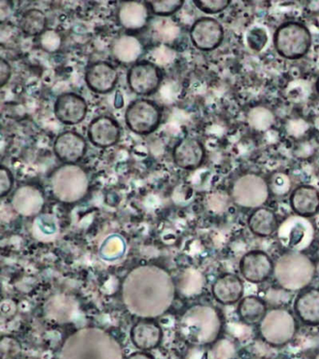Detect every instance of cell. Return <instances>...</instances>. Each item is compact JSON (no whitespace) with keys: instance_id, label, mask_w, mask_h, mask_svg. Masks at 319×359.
Listing matches in <instances>:
<instances>
[{"instance_id":"23","label":"cell","mask_w":319,"mask_h":359,"mask_svg":"<svg viewBox=\"0 0 319 359\" xmlns=\"http://www.w3.org/2000/svg\"><path fill=\"white\" fill-rule=\"evenodd\" d=\"M161 327L156 323L144 320L134 325L130 331L134 346L142 351H150L158 347L162 341Z\"/></svg>"},{"instance_id":"2","label":"cell","mask_w":319,"mask_h":359,"mask_svg":"<svg viewBox=\"0 0 319 359\" xmlns=\"http://www.w3.org/2000/svg\"><path fill=\"white\" fill-rule=\"evenodd\" d=\"M60 359H124V353L119 341L107 331L86 327L64 341Z\"/></svg>"},{"instance_id":"11","label":"cell","mask_w":319,"mask_h":359,"mask_svg":"<svg viewBox=\"0 0 319 359\" xmlns=\"http://www.w3.org/2000/svg\"><path fill=\"white\" fill-rule=\"evenodd\" d=\"M225 38L223 25L212 17L198 19L190 28V39L197 49L210 52L219 47Z\"/></svg>"},{"instance_id":"17","label":"cell","mask_w":319,"mask_h":359,"mask_svg":"<svg viewBox=\"0 0 319 359\" xmlns=\"http://www.w3.org/2000/svg\"><path fill=\"white\" fill-rule=\"evenodd\" d=\"M205 154V148L200 140L195 137H186L173 149L172 158L177 167L193 170L201 167Z\"/></svg>"},{"instance_id":"6","label":"cell","mask_w":319,"mask_h":359,"mask_svg":"<svg viewBox=\"0 0 319 359\" xmlns=\"http://www.w3.org/2000/svg\"><path fill=\"white\" fill-rule=\"evenodd\" d=\"M273 44L280 56L288 60H297L309 52L312 46V35L304 24L287 22L277 28Z\"/></svg>"},{"instance_id":"37","label":"cell","mask_w":319,"mask_h":359,"mask_svg":"<svg viewBox=\"0 0 319 359\" xmlns=\"http://www.w3.org/2000/svg\"><path fill=\"white\" fill-rule=\"evenodd\" d=\"M13 187V177L9 168L1 165L0 168V196H7L12 191Z\"/></svg>"},{"instance_id":"20","label":"cell","mask_w":319,"mask_h":359,"mask_svg":"<svg viewBox=\"0 0 319 359\" xmlns=\"http://www.w3.org/2000/svg\"><path fill=\"white\" fill-rule=\"evenodd\" d=\"M150 13L147 2H123L117 11V20L125 29L139 31L147 27Z\"/></svg>"},{"instance_id":"22","label":"cell","mask_w":319,"mask_h":359,"mask_svg":"<svg viewBox=\"0 0 319 359\" xmlns=\"http://www.w3.org/2000/svg\"><path fill=\"white\" fill-rule=\"evenodd\" d=\"M290 206L299 217H312L319 212V192L311 185L297 187L290 195Z\"/></svg>"},{"instance_id":"16","label":"cell","mask_w":319,"mask_h":359,"mask_svg":"<svg viewBox=\"0 0 319 359\" xmlns=\"http://www.w3.org/2000/svg\"><path fill=\"white\" fill-rule=\"evenodd\" d=\"M88 140L96 147L109 148L116 144L121 137V129L114 118L102 115L89 123Z\"/></svg>"},{"instance_id":"32","label":"cell","mask_w":319,"mask_h":359,"mask_svg":"<svg viewBox=\"0 0 319 359\" xmlns=\"http://www.w3.org/2000/svg\"><path fill=\"white\" fill-rule=\"evenodd\" d=\"M248 121L250 126L257 130H266L270 128L274 122L273 114L268 109L263 107H257L252 109L248 114Z\"/></svg>"},{"instance_id":"27","label":"cell","mask_w":319,"mask_h":359,"mask_svg":"<svg viewBox=\"0 0 319 359\" xmlns=\"http://www.w3.org/2000/svg\"><path fill=\"white\" fill-rule=\"evenodd\" d=\"M247 224L250 231L259 237H270L278 227L276 213L267 208H259L249 215Z\"/></svg>"},{"instance_id":"19","label":"cell","mask_w":319,"mask_h":359,"mask_svg":"<svg viewBox=\"0 0 319 359\" xmlns=\"http://www.w3.org/2000/svg\"><path fill=\"white\" fill-rule=\"evenodd\" d=\"M215 300L222 305H233L243 299L245 285L242 279L233 273H226L218 277L212 286Z\"/></svg>"},{"instance_id":"3","label":"cell","mask_w":319,"mask_h":359,"mask_svg":"<svg viewBox=\"0 0 319 359\" xmlns=\"http://www.w3.org/2000/svg\"><path fill=\"white\" fill-rule=\"evenodd\" d=\"M219 313L211 306L195 305L182 316L179 330L190 344L204 346L215 344L222 331Z\"/></svg>"},{"instance_id":"14","label":"cell","mask_w":319,"mask_h":359,"mask_svg":"<svg viewBox=\"0 0 319 359\" xmlns=\"http://www.w3.org/2000/svg\"><path fill=\"white\" fill-rule=\"evenodd\" d=\"M88 143L85 137L74 131L58 135L54 143L55 156L64 164H77L85 157Z\"/></svg>"},{"instance_id":"5","label":"cell","mask_w":319,"mask_h":359,"mask_svg":"<svg viewBox=\"0 0 319 359\" xmlns=\"http://www.w3.org/2000/svg\"><path fill=\"white\" fill-rule=\"evenodd\" d=\"M89 177L85 168L77 164H64L55 168L50 177L53 195L64 203L82 201L89 189Z\"/></svg>"},{"instance_id":"29","label":"cell","mask_w":319,"mask_h":359,"mask_svg":"<svg viewBox=\"0 0 319 359\" xmlns=\"http://www.w3.org/2000/svg\"><path fill=\"white\" fill-rule=\"evenodd\" d=\"M127 251V243L124 238L120 235L109 236L103 241L100 248V257L108 262H114L120 259Z\"/></svg>"},{"instance_id":"28","label":"cell","mask_w":319,"mask_h":359,"mask_svg":"<svg viewBox=\"0 0 319 359\" xmlns=\"http://www.w3.org/2000/svg\"><path fill=\"white\" fill-rule=\"evenodd\" d=\"M19 27L27 36H41L46 31L47 18L46 14L38 8H30L22 15Z\"/></svg>"},{"instance_id":"7","label":"cell","mask_w":319,"mask_h":359,"mask_svg":"<svg viewBox=\"0 0 319 359\" xmlns=\"http://www.w3.org/2000/svg\"><path fill=\"white\" fill-rule=\"evenodd\" d=\"M262 339L273 346H283L294 338L297 332L295 316L285 309L269 311L259 324Z\"/></svg>"},{"instance_id":"18","label":"cell","mask_w":319,"mask_h":359,"mask_svg":"<svg viewBox=\"0 0 319 359\" xmlns=\"http://www.w3.org/2000/svg\"><path fill=\"white\" fill-rule=\"evenodd\" d=\"M43 192L33 185L18 187L12 196V206L22 216L30 217L41 212L44 206Z\"/></svg>"},{"instance_id":"15","label":"cell","mask_w":319,"mask_h":359,"mask_svg":"<svg viewBox=\"0 0 319 359\" xmlns=\"http://www.w3.org/2000/svg\"><path fill=\"white\" fill-rule=\"evenodd\" d=\"M118 78L116 67L105 61L95 62L86 72V83L88 88L97 94H108L113 91Z\"/></svg>"},{"instance_id":"35","label":"cell","mask_w":319,"mask_h":359,"mask_svg":"<svg viewBox=\"0 0 319 359\" xmlns=\"http://www.w3.org/2000/svg\"><path fill=\"white\" fill-rule=\"evenodd\" d=\"M41 45L47 52L54 53L61 46V36L55 30H46L41 36Z\"/></svg>"},{"instance_id":"31","label":"cell","mask_w":319,"mask_h":359,"mask_svg":"<svg viewBox=\"0 0 319 359\" xmlns=\"http://www.w3.org/2000/svg\"><path fill=\"white\" fill-rule=\"evenodd\" d=\"M151 13L161 18H167L180 11L183 7L182 0H161V1L147 2Z\"/></svg>"},{"instance_id":"30","label":"cell","mask_w":319,"mask_h":359,"mask_svg":"<svg viewBox=\"0 0 319 359\" xmlns=\"http://www.w3.org/2000/svg\"><path fill=\"white\" fill-rule=\"evenodd\" d=\"M269 32L267 28L262 25H254L245 33V43L254 53L262 52L269 43Z\"/></svg>"},{"instance_id":"40","label":"cell","mask_w":319,"mask_h":359,"mask_svg":"<svg viewBox=\"0 0 319 359\" xmlns=\"http://www.w3.org/2000/svg\"><path fill=\"white\" fill-rule=\"evenodd\" d=\"M128 359H155L152 355L145 352H137L131 353Z\"/></svg>"},{"instance_id":"41","label":"cell","mask_w":319,"mask_h":359,"mask_svg":"<svg viewBox=\"0 0 319 359\" xmlns=\"http://www.w3.org/2000/svg\"><path fill=\"white\" fill-rule=\"evenodd\" d=\"M315 88H316V91H318V95H319V77L318 78V80H316Z\"/></svg>"},{"instance_id":"12","label":"cell","mask_w":319,"mask_h":359,"mask_svg":"<svg viewBox=\"0 0 319 359\" xmlns=\"http://www.w3.org/2000/svg\"><path fill=\"white\" fill-rule=\"evenodd\" d=\"M243 279L251 283H262L273 273L274 263L265 252L254 250L246 252L239 263Z\"/></svg>"},{"instance_id":"24","label":"cell","mask_w":319,"mask_h":359,"mask_svg":"<svg viewBox=\"0 0 319 359\" xmlns=\"http://www.w3.org/2000/svg\"><path fill=\"white\" fill-rule=\"evenodd\" d=\"M111 53L119 63L134 65L144 53V44L136 36L124 34L114 41L111 45Z\"/></svg>"},{"instance_id":"25","label":"cell","mask_w":319,"mask_h":359,"mask_svg":"<svg viewBox=\"0 0 319 359\" xmlns=\"http://www.w3.org/2000/svg\"><path fill=\"white\" fill-rule=\"evenodd\" d=\"M77 303L66 294H55L44 305V313L49 319L67 323L74 319L77 313Z\"/></svg>"},{"instance_id":"38","label":"cell","mask_w":319,"mask_h":359,"mask_svg":"<svg viewBox=\"0 0 319 359\" xmlns=\"http://www.w3.org/2000/svg\"><path fill=\"white\" fill-rule=\"evenodd\" d=\"M290 182L285 174H276L273 179V189L277 194H284L290 189Z\"/></svg>"},{"instance_id":"9","label":"cell","mask_w":319,"mask_h":359,"mask_svg":"<svg viewBox=\"0 0 319 359\" xmlns=\"http://www.w3.org/2000/svg\"><path fill=\"white\" fill-rule=\"evenodd\" d=\"M270 187L264 178L248 173L240 177L232 187V198L237 205L247 209H259L268 201Z\"/></svg>"},{"instance_id":"26","label":"cell","mask_w":319,"mask_h":359,"mask_svg":"<svg viewBox=\"0 0 319 359\" xmlns=\"http://www.w3.org/2000/svg\"><path fill=\"white\" fill-rule=\"evenodd\" d=\"M268 313L267 304L262 297L247 296L238 302L237 314L243 324H260Z\"/></svg>"},{"instance_id":"34","label":"cell","mask_w":319,"mask_h":359,"mask_svg":"<svg viewBox=\"0 0 319 359\" xmlns=\"http://www.w3.org/2000/svg\"><path fill=\"white\" fill-rule=\"evenodd\" d=\"M21 352V345L12 337H4L0 341L1 359H15Z\"/></svg>"},{"instance_id":"1","label":"cell","mask_w":319,"mask_h":359,"mask_svg":"<svg viewBox=\"0 0 319 359\" xmlns=\"http://www.w3.org/2000/svg\"><path fill=\"white\" fill-rule=\"evenodd\" d=\"M175 297L172 276L158 266H141L125 278L122 297L125 307L134 316L155 318L166 313Z\"/></svg>"},{"instance_id":"36","label":"cell","mask_w":319,"mask_h":359,"mask_svg":"<svg viewBox=\"0 0 319 359\" xmlns=\"http://www.w3.org/2000/svg\"><path fill=\"white\" fill-rule=\"evenodd\" d=\"M36 226L39 231L44 236H53L57 232L58 227L57 221L53 215H41L36 220Z\"/></svg>"},{"instance_id":"33","label":"cell","mask_w":319,"mask_h":359,"mask_svg":"<svg viewBox=\"0 0 319 359\" xmlns=\"http://www.w3.org/2000/svg\"><path fill=\"white\" fill-rule=\"evenodd\" d=\"M193 3L203 13L217 14L225 11L231 2L229 0H196Z\"/></svg>"},{"instance_id":"4","label":"cell","mask_w":319,"mask_h":359,"mask_svg":"<svg viewBox=\"0 0 319 359\" xmlns=\"http://www.w3.org/2000/svg\"><path fill=\"white\" fill-rule=\"evenodd\" d=\"M273 274L277 283L285 290H302L315 277V266L307 255L298 252H287L274 263Z\"/></svg>"},{"instance_id":"42","label":"cell","mask_w":319,"mask_h":359,"mask_svg":"<svg viewBox=\"0 0 319 359\" xmlns=\"http://www.w3.org/2000/svg\"><path fill=\"white\" fill-rule=\"evenodd\" d=\"M315 359H319V353H318V355H316Z\"/></svg>"},{"instance_id":"13","label":"cell","mask_w":319,"mask_h":359,"mask_svg":"<svg viewBox=\"0 0 319 359\" xmlns=\"http://www.w3.org/2000/svg\"><path fill=\"white\" fill-rule=\"evenodd\" d=\"M54 112L55 117L64 125H78L85 120L88 114V103L80 95L64 93L55 100Z\"/></svg>"},{"instance_id":"10","label":"cell","mask_w":319,"mask_h":359,"mask_svg":"<svg viewBox=\"0 0 319 359\" xmlns=\"http://www.w3.org/2000/svg\"><path fill=\"white\" fill-rule=\"evenodd\" d=\"M127 81L131 91L142 97H148L158 91L162 81V73L152 62H137L128 70Z\"/></svg>"},{"instance_id":"21","label":"cell","mask_w":319,"mask_h":359,"mask_svg":"<svg viewBox=\"0 0 319 359\" xmlns=\"http://www.w3.org/2000/svg\"><path fill=\"white\" fill-rule=\"evenodd\" d=\"M294 313L308 325H319V288L305 289L294 302Z\"/></svg>"},{"instance_id":"8","label":"cell","mask_w":319,"mask_h":359,"mask_svg":"<svg viewBox=\"0 0 319 359\" xmlns=\"http://www.w3.org/2000/svg\"><path fill=\"white\" fill-rule=\"evenodd\" d=\"M162 112L158 104L147 98L134 100L125 114V123L134 133L147 136L161 126Z\"/></svg>"},{"instance_id":"39","label":"cell","mask_w":319,"mask_h":359,"mask_svg":"<svg viewBox=\"0 0 319 359\" xmlns=\"http://www.w3.org/2000/svg\"><path fill=\"white\" fill-rule=\"evenodd\" d=\"M11 77H12V67L9 62L1 59L0 61V87L1 88L9 83Z\"/></svg>"}]
</instances>
